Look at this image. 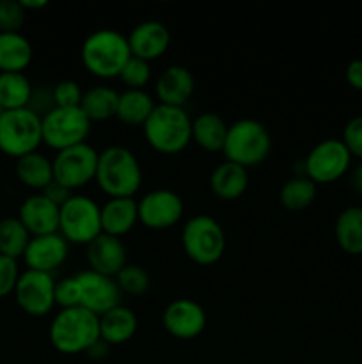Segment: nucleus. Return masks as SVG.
<instances>
[{
    "mask_svg": "<svg viewBox=\"0 0 362 364\" xmlns=\"http://www.w3.org/2000/svg\"><path fill=\"white\" fill-rule=\"evenodd\" d=\"M89 269L103 276L116 277L124 265H128V251L123 238L98 235L92 242L85 245Z\"/></svg>",
    "mask_w": 362,
    "mask_h": 364,
    "instance_id": "19",
    "label": "nucleus"
},
{
    "mask_svg": "<svg viewBox=\"0 0 362 364\" xmlns=\"http://www.w3.org/2000/svg\"><path fill=\"white\" fill-rule=\"evenodd\" d=\"M59 233L67 244L87 245L102 235V206L92 198L73 194L60 206Z\"/></svg>",
    "mask_w": 362,
    "mask_h": 364,
    "instance_id": "8",
    "label": "nucleus"
},
{
    "mask_svg": "<svg viewBox=\"0 0 362 364\" xmlns=\"http://www.w3.org/2000/svg\"><path fill=\"white\" fill-rule=\"evenodd\" d=\"M151 63L137 59V57H131V59L124 64L123 71H121L119 75V80L123 82L126 89L146 91L148 84L151 82Z\"/></svg>",
    "mask_w": 362,
    "mask_h": 364,
    "instance_id": "34",
    "label": "nucleus"
},
{
    "mask_svg": "<svg viewBox=\"0 0 362 364\" xmlns=\"http://www.w3.org/2000/svg\"><path fill=\"white\" fill-rule=\"evenodd\" d=\"M272 151V135L268 128L258 119L241 117L229 124L226 144H224V160L238 164L251 169L265 162Z\"/></svg>",
    "mask_w": 362,
    "mask_h": 364,
    "instance_id": "5",
    "label": "nucleus"
},
{
    "mask_svg": "<svg viewBox=\"0 0 362 364\" xmlns=\"http://www.w3.org/2000/svg\"><path fill=\"white\" fill-rule=\"evenodd\" d=\"M80 59L92 77L102 80L119 78L124 64L131 59L128 38L117 28H98L82 43Z\"/></svg>",
    "mask_w": 362,
    "mask_h": 364,
    "instance_id": "2",
    "label": "nucleus"
},
{
    "mask_svg": "<svg viewBox=\"0 0 362 364\" xmlns=\"http://www.w3.org/2000/svg\"><path fill=\"white\" fill-rule=\"evenodd\" d=\"M350 185L355 192L362 194V162L358 166H355L353 171H351Z\"/></svg>",
    "mask_w": 362,
    "mask_h": 364,
    "instance_id": "43",
    "label": "nucleus"
},
{
    "mask_svg": "<svg viewBox=\"0 0 362 364\" xmlns=\"http://www.w3.org/2000/svg\"><path fill=\"white\" fill-rule=\"evenodd\" d=\"M119 92L110 85H94L84 91L80 109L91 123H103L116 117Z\"/></svg>",
    "mask_w": 362,
    "mask_h": 364,
    "instance_id": "29",
    "label": "nucleus"
},
{
    "mask_svg": "<svg viewBox=\"0 0 362 364\" xmlns=\"http://www.w3.org/2000/svg\"><path fill=\"white\" fill-rule=\"evenodd\" d=\"M318 194V185L307 176L295 174L293 178L284 181L279 192V201L287 212H302L314 203Z\"/></svg>",
    "mask_w": 362,
    "mask_h": 364,
    "instance_id": "31",
    "label": "nucleus"
},
{
    "mask_svg": "<svg viewBox=\"0 0 362 364\" xmlns=\"http://www.w3.org/2000/svg\"><path fill=\"white\" fill-rule=\"evenodd\" d=\"M155 107L156 102L148 91L124 89L123 92H119L116 119L126 127H144Z\"/></svg>",
    "mask_w": 362,
    "mask_h": 364,
    "instance_id": "27",
    "label": "nucleus"
},
{
    "mask_svg": "<svg viewBox=\"0 0 362 364\" xmlns=\"http://www.w3.org/2000/svg\"><path fill=\"white\" fill-rule=\"evenodd\" d=\"M34 85L25 73H0V107L2 110L27 109Z\"/></svg>",
    "mask_w": 362,
    "mask_h": 364,
    "instance_id": "30",
    "label": "nucleus"
},
{
    "mask_svg": "<svg viewBox=\"0 0 362 364\" xmlns=\"http://www.w3.org/2000/svg\"><path fill=\"white\" fill-rule=\"evenodd\" d=\"M304 176L316 185L334 183L350 171L351 153L341 139H323L311 148L304 160Z\"/></svg>",
    "mask_w": 362,
    "mask_h": 364,
    "instance_id": "11",
    "label": "nucleus"
},
{
    "mask_svg": "<svg viewBox=\"0 0 362 364\" xmlns=\"http://www.w3.org/2000/svg\"><path fill=\"white\" fill-rule=\"evenodd\" d=\"M43 144L41 116L27 109L4 110L0 116V151L13 159L38 151Z\"/></svg>",
    "mask_w": 362,
    "mask_h": 364,
    "instance_id": "7",
    "label": "nucleus"
},
{
    "mask_svg": "<svg viewBox=\"0 0 362 364\" xmlns=\"http://www.w3.org/2000/svg\"><path fill=\"white\" fill-rule=\"evenodd\" d=\"M229 124L220 114L201 112L192 119V142L208 153H222Z\"/></svg>",
    "mask_w": 362,
    "mask_h": 364,
    "instance_id": "24",
    "label": "nucleus"
},
{
    "mask_svg": "<svg viewBox=\"0 0 362 364\" xmlns=\"http://www.w3.org/2000/svg\"><path fill=\"white\" fill-rule=\"evenodd\" d=\"M96 185L110 198H133L142 187V167L137 155L121 144L99 151Z\"/></svg>",
    "mask_w": 362,
    "mask_h": 364,
    "instance_id": "1",
    "label": "nucleus"
},
{
    "mask_svg": "<svg viewBox=\"0 0 362 364\" xmlns=\"http://www.w3.org/2000/svg\"><path fill=\"white\" fill-rule=\"evenodd\" d=\"M2 112H4V110H2V107H0V116H2Z\"/></svg>",
    "mask_w": 362,
    "mask_h": 364,
    "instance_id": "45",
    "label": "nucleus"
},
{
    "mask_svg": "<svg viewBox=\"0 0 362 364\" xmlns=\"http://www.w3.org/2000/svg\"><path fill=\"white\" fill-rule=\"evenodd\" d=\"M41 127L43 144L57 153L87 142L92 123L80 107H73V109L55 107L41 117Z\"/></svg>",
    "mask_w": 362,
    "mask_h": 364,
    "instance_id": "9",
    "label": "nucleus"
},
{
    "mask_svg": "<svg viewBox=\"0 0 362 364\" xmlns=\"http://www.w3.org/2000/svg\"><path fill=\"white\" fill-rule=\"evenodd\" d=\"M98 156L99 151L89 142L57 151L52 159L53 181L75 194V191H80L94 181Z\"/></svg>",
    "mask_w": 362,
    "mask_h": 364,
    "instance_id": "10",
    "label": "nucleus"
},
{
    "mask_svg": "<svg viewBox=\"0 0 362 364\" xmlns=\"http://www.w3.org/2000/svg\"><path fill=\"white\" fill-rule=\"evenodd\" d=\"M18 277H20V267L16 259L0 255V299L13 294Z\"/></svg>",
    "mask_w": 362,
    "mask_h": 364,
    "instance_id": "39",
    "label": "nucleus"
},
{
    "mask_svg": "<svg viewBox=\"0 0 362 364\" xmlns=\"http://www.w3.org/2000/svg\"><path fill=\"white\" fill-rule=\"evenodd\" d=\"M16 217L32 237L59 233L60 206L50 201L43 192H34V194L27 196L21 201Z\"/></svg>",
    "mask_w": 362,
    "mask_h": 364,
    "instance_id": "17",
    "label": "nucleus"
},
{
    "mask_svg": "<svg viewBox=\"0 0 362 364\" xmlns=\"http://www.w3.org/2000/svg\"><path fill=\"white\" fill-rule=\"evenodd\" d=\"M114 279H116L121 294L133 295V297L144 295L151 287V277H149L148 270L141 265H133V263L124 265Z\"/></svg>",
    "mask_w": 362,
    "mask_h": 364,
    "instance_id": "33",
    "label": "nucleus"
},
{
    "mask_svg": "<svg viewBox=\"0 0 362 364\" xmlns=\"http://www.w3.org/2000/svg\"><path fill=\"white\" fill-rule=\"evenodd\" d=\"M181 245L190 262L209 267L222 259L227 240L219 220L206 213H197L183 224Z\"/></svg>",
    "mask_w": 362,
    "mask_h": 364,
    "instance_id": "6",
    "label": "nucleus"
},
{
    "mask_svg": "<svg viewBox=\"0 0 362 364\" xmlns=\"http://www.w3.org/2000/svg\"><path fill=\"white\" fill-rule=\"evenodd\" d=\"M70 255V244L60 233L41 235L32 237L25 249L23 262L28 270L53 274L59 267L64 265Z\"/></svg>",
    "mask_w": 362,
    "mask_h": 364,
    "instance_id": "16",
    "label": "nucleus"
},
{
    "mask_svg": "<svg viewBox=\"0 0 362 364\" xmlns=\"http://www.w3.org/2000/svg\"><path fill=\"white\" fill-rule=\"evenodd\" d=\"M43 194H45L46 198L50 199V201L55 203V205L62 206L64 203H66L67 199H70L71 196H73V192L67 191V188H64L62 185H59V183H57V181H52V183H50L48 187H46L45 191H43Z\"/></svg>",
    "mask_w": 362,
    "mask_h": 364,
    "instance_id": "41",
    "label": "nucleus"
},
{
    "mask_svg": "<svg viewBox=\"0 0 362 364\" xmlns=\"http://www.w3.org/2000/svg\"><path fill=\"white\" fill-rule=\"evenodd\" d=\"M55 306H59L60 309L78 308L80 306V291H78L77 277L67 276L55 281Z\"/></svg>",
    "mask_w": 362,
    "mask_h": 364,
    "instance_id": "37",
    "label": "nucleus"
},
{
    "mask_svg": "<svg viewBox=\"0 0 362 364\" xmlns=\"http://www.w3.org/2000/svg\"><path fill=\"white\" fill-rule=\"evenodd\" d=\"M48 338L52 347L60 354H85L99 341V316L80 306L59 309L50 323Z\"/></svg>",
    "mask_w": 362,
    "mask_h": 364,
    "instance_id": "4",
    "label": "nucleus"
},
{
    "mask_svg": "<svg viewBox=\"0 0 362 364\" xmlns=\"http://www.w3.org/2000/svg\"><path fill=\"white\" fill-rule=\"evenodd\" d=\"M336 242L348 255H362V206L351 205L341 210L334 226Z\"/></svg>",
    "mask_w": 362,
    "mask_h": 364,
    "instance_id": "28",
    "label": "nucleus"
},
{
    "mask_svg": "<svg viewBox=\"0 0 362 364\" xmlns=\"http://www.w3.org/2000/svg\"><path fill=\"white\" fill-rule=\"evenodd\" d=\"M80 291V308L94 313L96 316L105 315L106 311L121 304V290L116 279L91 269L80 270L75 274Z\"/></svg>",
    "mask_w": 362,
    "mask_h": 364,
    "instance_id": "14",
    "label": "nucleus"
},
{
    "mask_svg": "<svg viewBox=\"0 0 362 364\" xmlns=\"http://www.w3.org/2000/svg\"><path fill=\"white\" fill-rule=\"evenodd\" d=\"M14 301L28 316L41 318L55 308V279L53 274L23 270L14 287Z\"/></svg>",
    "mask_w": 362,
    "mask_h": 364,
    "instance_id": "12",
    "label": "nucleus"
},
{
    "mask_svg": "<svg viewBox=\"0 0 362 364\" xmlns=\"http://www.w3.org/2000/svg\"><path fill=\"white\" fill-rule=\"evenodd\" d=\"M138 329V318L128 306H116L114 309L99 316V340L109 347L124 345L135 336Z\"/></svg>",
    "mask_w": 362,
    "mask_h": 364,
    "instance_id": "22",
    "label": "nucleus"
},
{
    "mask_svg": "<svg viewBox=\"0 0 362 364\" xmlns=\"http://www.w3.org/2000/svg\"><path fill=\"white\" fill-rule=\"evenodd\" d=\"M248 187V169L222 160L209 174V188L220 201H236Z\"/></svg>",
    "mask_w": 362,
    "mask_h": 364,
    "instance_id": "23",
    "label": "nucleus"
},
{
    "mask_svg": "<svg viewBox=\"0 0 362 364\" xmlns=\"http://www.w3.org/2000/svg\"><path fill=\"white\" fill-rule=\"evenodd\" d=\"M52 91H53V103H55V107H60V109H73V107H80L84 91H82V85L78 84L77 80L66 78V80L57 82V84L52 87Z\"/></svg>",
    "mask_w": 362,
    "mask_h": 364,
    "instance_id": "36",
    "label": "nucleus"
},
{
    "mask_svg": "<svg viewBox=\"0 0 362 364\" xmlns=\"http://www.w3.org/2000/svg\"><path fill=\"white\" fill-rule=\"evenodd\" d=\"M27 11L20 0H0V32H20Z\"/></svg>",
    "mask_w": 362,
    "mask_h": 364,
    "instance_id": "35",
    "label": "nucleus"
},
{
    "mask_svg": "<svg viewBox=\"0 0 362 364\" xmlns=\"http://www.w3.org/2000/svg\"><path fill=\"white\" fill-rule=\"evenodd\" d=\"M195 91V77L181 64L167 66L155 82V96L160 105L185 107Z\"/></svg>",
    "mask_w": 362,
    "mask_h": 364,
    "instance_id": "20",
    "label": "nucleus"
},
{
    "mask_svg": "<svg viewBox=\"0 0 362 364\" xmlns=\"http://www.w3.org/2000/svg\"><path fill=\"white\" fill-rule=\"evenodd\" d=\"M16 178L21 185L34 192H43L53 181V164L50 156L38 151L16 159Z\"/></svg>",
    "mask_w": 362,
    "mask_h": 364,
    "instance_id": "26",
    "label": "nucleus"
},
{
    "mask_svg": "<svg viewBox=\"0 0 362 364\" xmlns=\"http://www.w3.org/2000/svg\"><path fill=\"white\" fill-rule=\"evenodd\" d=\"M126 38L131 57L148 63L160 59L170 46V31L158 20L141 21L131 28Z\"/></svg>",
    "mask_w": 362,
    "mask_h": 364,
    "instance_id": "18",
    "label": "nucleus"
},
{
    "mask_svg": "<svg viewBox=\"0 0 362 364\" xmlns=\"http://www.w3.org/2000/svg\"><path fill=\"white\" fill-rule=\"evenodd\" d=\"M20 4L23 6V9L27 11H38V9H43V7L48 6V2L46 0H20Z\"/></svg>",
    "mask_w": 362,
    "mask_h": 364,
    "instance_id": "44",
    "label": "nucleus"
},
{
    "mask_svg": "<svg viewBox=\"0 0 362 364\" xmlns=\"http://www.w3.org/2000/svg\"><path fill=\"white\" fill-rule=\"evenodd\" d=\"M32 235L21 224L18 217L0 219V255L11 259L23 258L25 249L31 242Z\"/></svg>",
    "mask_w": 362,
    "mask_h": 364,
    "instance_id": "32",
    "label": "nucleus"
},
{
    "mask_svg": "<svg viewBox=\"0 0 362 364\" xmlns=\"http://www.w3.org/2000/svg\"><path fill=\"white\" fill-rule=\"evenodd\" d=\"M144 139L151 149L162 155H177L192 142V117L185 107L156 103L155 110L142 127Z\"/></svg>",
    "mask_w": 362,
    "mask_h": 364,
    "instance_id": "3",
    "label": "nucleus"
},
{
    "mask_svg": "<svg viewBox=\"0 0 362 364\" xmlns=\"http://www.w3.org/2000/svg\"><path fill=\"white\" fill-rule=\"evenodd\" d=\"M344 77L346 82L357 91H362V57L357 59H351L346 64V70H344Z\"/></svg>",
    "mask_w": 362,
    "mask_h": 364,
    "instance_id": "40",
    "label": "nucleus"
},
{
    "mask_svg": "<svg viewBox=\"0 0 362 364\" xmlns=\"http://www.w3.org/2000/svg\"><path fill=\"white\" fill-rule=\"evenodd\" d=\"M109 348L110 347L105 343V341L99 340V341H96V343L92 345V347L89 348V350L85 352V354H87L91 359H103L106 354H109Z\"/></svg>",
    "mask_w": 362,
    "mask_h": 364,
    "instance_id": "42",
    "label": "nucleus"
},
{
    "mask_svg": "<svg viewBox=\"0 0 362 364\" xmlns=\"http://www.w3.org/2000/svg\"><path fill=\"white\" fill-rule=\"evenodd\" d=\"M32 57V43L21 32H0V73H23Z\"/></svg>",
    "mask_w": 362,
    "mask_h": 364,
    "instance_id": "25",
    "label": "nucleus"
},
{
    "mask_svg": "<svg viewBox=\"0 0 362 364\" xmlns=\"http://www.w3.org/2000/svg\"><path fill=\"white\" fill-rule=\"evenodd\" d=\"M208 316L204 308L194 299H174L162 313V326L176 340H194L206 329Z\"/></svg>",
    "mask_w": 362,
    "mask_h": 364,
    "instance_id": "15",
    "label": "nucleus"
},
{
    "mask_svg": "<svg viewBox=\"0 0 362 364\" xmlns=\"http://www.w3.org/2000/svg\"><path fill=\"white\" fill-rule=\"evenodd\" d=\"M138 223V205L133 198H110L102 205V231L123 238Z\"/></svg>",
    "mask_w": 362,
    "mask_h": 364,
    "instance_id": "21",
    "label": "nucleus"
},
{
    "mask_svg": "<svg viewBox=\"0 0 362 364\" xmlns=\"http://www.w3.org/2000/svg\"><path fill=\"white\" fill-rule=\"evenodd\" d=\"M341 141L351 153V156H357L362 162V114L353 116L343 128V137Z\"/></svg>",
    "mask_w": 362,
    "mask_h": 364,
    "instance_id": "38",
    "label": "nucleus"
},
{
    "mask_svg": "<svg viewBox=\"0 0 362 364\" xmlns=\"http://www.w3.org/2000/svg\"><path fill=\"white\" fill-rule=\"evenodd\" d=\"M138 223L153 231H163L176 226L185 213V203L177 192L155 188L137 201Z\"/></svg>",
    "mask_w": 362,
    "mask_h": 364,
    "instance_id": "13",
    "label": "nucleus"
}]
</instances>
